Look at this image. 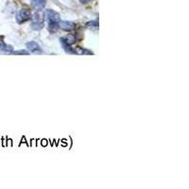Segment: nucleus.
<instances>
[{
	"label": "nucleus",
	"mask_w": 189,
	"mask_h": 189,
	"mask_svg": "<svg viewBox=\"0 0 189 189\" xmlns=\"http://www.w3.org/2000/svg\"><path fill=\"white\" fill-rule=\"evenodd\" d=\"M44 16L49 24H58V22L61 20L60 14L52 10H47L44 13Z\"/></svg>",
	"instance_id": "obj_1"
},
{
	"label": "nucleus",
	"mask_w": 189,
	"mask_h": 189,
	"mask_svg": "<svg viewBox=\"0 0 189 189\" xmlns=\"http://www.w3.org/2000/svg\"><path fill=\"white\" fill-rule=\"evenodd\" d=\"M16 19H17V22L19 24L25 23V22L31 19V13L27 10L21 9L18 10L17 14H16Z\"/></svg>",
	"instance_id": "obj_2"
},
{
	"label": "nucleus",
	"mask_w": 189,
	"mask_h": 189,
	"mask_svg": "<svg viewBox=\"0 0 189 189\" xmlns=\"http://www.w3.org/2000/svg\"><path fill=\"white\" fill-rule=\"evenodd\" d=\"M58 27H60L61 30H65V31H72L75 30L76 25L73 22L70 21H59L58 22Z\"/></svg>",
	"instance_id": "obj_3"
},
{
	"label": "nucleus",
	"mask_w": 189,
	"mask_h": 189,
	"mask_svg": "<svg viewBox=\"0 0 189 189\" xmlns=\"http://www.w3.org/2000/svg\"><path fill=\"white\" fill-rule=\"evenodd\" d=\"M26 47H27V48L29 49V50H30L31 53H40V52H42V48H41V47L39 46V44H38L36 42L31 41V42L27 43Z\"/></svg>",
	"instance_id": "obj_4"
},
{
	"label": "nucleus",
	"mask_w": 189,
	"mask_h": 189,
	"mask_svg": "<svg viewBox=\"0 0 189 189\" xmlns=\"http://www.w3.org/2000/svg\"><path fill=\"white\" fill-rule=\"evenodd\" d=\"M33 7L37 10H42L47 4V0H31Z\"/></svg>",
	"instance_id": "obj_5"
},
{
	"label": "nucleus",
	"mask_w": 189,
	"mask_h": 189,
	"mask_svg": "<svg viewBox=\"0 0 189 189\" xmlns=\"http://www.w3.org/2000/svg\"><path fill=\"white\" fill-rule=\"evenodd\" d=\"M61 42H62L63 44H68V46H71L72 44H74L76 42V38L73 35H68V36H65L61 39Z\"/></svg>",
	"instance_id": "obj_6"
},
{
	"label": "nucleus",
	"mask_w": 189,
	"mask_h": 189,
	"mask_svg": "<svg viewBox=\"0 0 189 189\" xmlns=\"http://www.w3.org/2000/svg\"><path fill=\"white\" fill-rule=\"evenodd\" d=\"M98 21L97 20H92V21H89L86 23L85 27L89 30H98Z\"/></svg>",
	"instance_id": "obj_7"
},
{
	"label": "nucleus",
	"mask_w": 189,
	"mask_h": 189,
	"mask_svg": "<svg viewBox=\"0 0 189 189\" xmlns=\"http://www.w3.org/2000/svg\"><path fill=\"white\" fill-rule=\"evenodd\" d=\"M43 27H44V24L42 23V22L39 21V19L34 20L31 23V29L34 30H40L43 29Z\"/></svg>",
	"instance_id": "obj_8"
},
{
	"label": "nucleus",
	"mask_w": 189,
	"mask_h": 189,
	"mask_svg": "<svg viewBox=\"0 0 189 189\" xmlns=\"http://www.w3.org/2000/svg\"><path fill=\"white\" fill-rule=\"evenodd\" d=\"M0 50L5 51V52H13V47L8 46V44H4V43H1L0 44Z\"/></svg>",
	"instance_id": "obj_9"
},
{
	"label": "nucleus",
	"mask_w": 189,
	"mask_h": 189,
	"mask_svg": "<svg viewBox=\"0 0 189 189\" xmlns=\"http://www.w3.org/2000/svg\"><path fill=\"white\" fill-rule=\"evenodd\" d=\"M75 52H77V53H79V54H83V55H91V54H93V52L92 51H90V50H88V49H86V48H80V47H78L76 50H75Z\"/></svg>",
	"instance_id": "obj_10"
},
{
	"label": "nucleus",
	"mask_w": 189,
	"mask_h": 189,
	"mask_svg": "<svg viewBox=\"0 0 189 189\" xmlns=\"http://www.w3.org/2000/svg\"><path fill=\"white\" fill-rule=\"evenodd\" d=\"M13 54H16V55H29V51H27V50H17V51H13Z\"/></svg>",
	"instance_id": "obj_11"
},
{
	"label": "nucleus",
	"mask_w": 189,
	"mask_h": 189,
	"mask_svg": "<svg viewBox=\"0 0 189 189\" xmlns=\"http://www.w3.org/2000/svg\"><path fill=\"white\" fill-rule=\"evenodd\" d=\"M92 1H93V0H80V2L81 4H87V3H90Z\"/></svg>",
	"instance_id": "obj_12"
}]
</instances>
